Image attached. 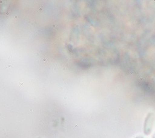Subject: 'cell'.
<instances>
[{"label":"cell","instance_id":"obj_1","mask_svg":"<svg viewBox=\"0 0 155 138\" xmlns=\"http://www.w3.org/2000/svg\"><path fill=\"white\" fill-rule=\"evenodd\" d=\"M154 121V115L152 113H149L145 121L144 124V133L147 135H149L153 129V124Z\"/></svg>","mask_w":155,"mask_h":138},{"label":"cell","instance_id":"obj_2","mask_svg":"<svg viewBox=\"0 0 155 138\" xmlns=\"http://www.w3.org/2000/svg\"><path fill=\"white\" fill-rule=\"evenodd\" d=\"M136 138H143V136H138V137H137Z\"/></svg>","mask_w":155,"mask_h":138},{"label":"cell","instance_id":"obj_3","mask_svg":"<svg viewBox=\"0 0 155 138\" xmlns=\"http://www.w3.org/2000/svg\"><path fill=\"white\" fill-rule=\"evenodd\" d=\"M153 138H155V134L153 136Z\"/></svg>","mask_w":155,"mask_h":138},{"label":"cell","instance_id":"obj_4","mask_svg":"<svg viewBox=\"0 0 155 138\" xmlns=\"http://www.w3.org/2000/svg\"><path fill=\"white\" fill-rule=\"evenodd\" d=\"M43 60H44V61H46V60H47V59H44Z\"/></svg>","mask_w":155,"mask_h":138},{"label":"cell","instance_id":"obj_5","mask_svg":"<svg viewBox=\"0 0 155 138\" xmlns=\"http://www.w3.org/2000/svg\"><path fill=\"white\" fill-rule=\"evenodd\" d=\"M15 18H16V19H18V16H15Z\"/></svg>","mask_w":155,"mask_h":138},{"label":"cell","instance_id":"obj_6","mask_svg":"<svg viewBox=\"0 0 155 138\" xmlns=\"http://www.w3.org/2000/svg\"><path fill=\"white\" fill-rule=\"evenodd\" d=\"M6 15H9V12H6Z\"/></svg>","mask_w":155,"mask_h":138},{"label":"cell","instance_id":"obj_7","mask_svg":"<svg viewBox=\"0 0 155 138\" xmlns=\"http://www.w3.org/2000/svg\"><path fill=\"white\" fill-rule=\"evenodd\" d=\"M42 8H40V11H42Z\"/></svg>","mask_w":155,"mask_h":138}]
</instances>
